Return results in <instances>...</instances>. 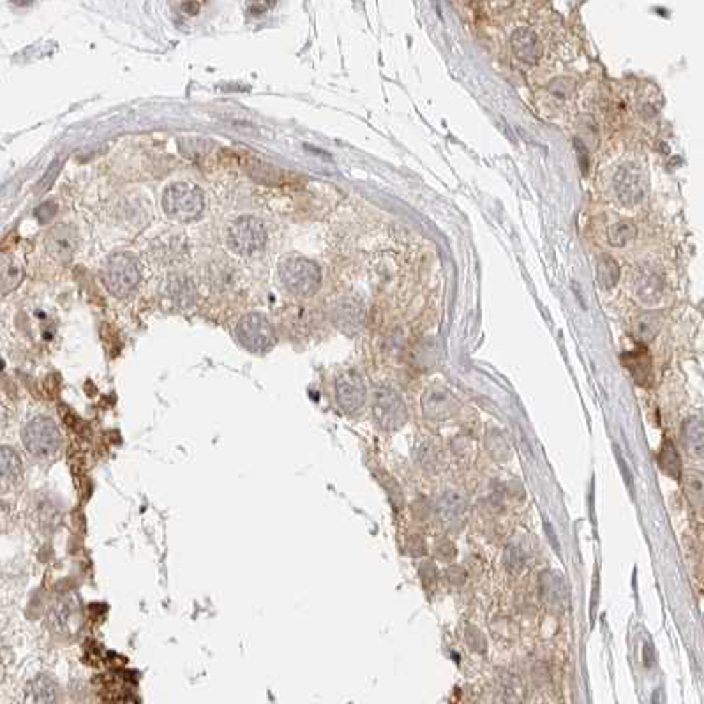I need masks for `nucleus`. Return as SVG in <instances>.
<instances>
[{
  "instance_id": "32",
  "label": "nucleus",
  "mask_w": 704,
  "mask_h": 704,
  "mask_svg": "<svg viewBox=\"0 0 704 704\" xmlns=\"http://www.w3.org/2000/svg\"><path fill=\"white\" fill-rule=\"evenodd\" d=\"M434 554L440 561H452L457 554V547L450 540H441L434 547Z\"/></svg>"
},
{
  "instance_id": "12",
  "label": "nucleus",
  "mask_w": 704,
  "mask_h": 704,
  "mask_svg": "<svg viewBox=\"0 0 704 704\" xmlns=\"http://www.w3.org/2000/svg\"><path fill=\"white\" fill-rule=\"evenodd\" d=\"M539 593L549 611L561 613L567 607V586L556 572L546 570L540 574Z\"/></svg>"
},
{
  "instance_id": "22",
  "label": "nucleus",
  "mask_w": 704,
  "mask_h": 704,
  "mask_svg": "<svg viewBox=\"0 0 704 704\" xmlns=\"http://www.w3.org/2000/svg\"><path fill=\"white\" fill-rule=\"evenodd\" d=\"M0 464H2V480L8 486H13L23 477V463L20 454L15 448L4 445L2 447V454H0Z\"/></svg>"
},
{
  "instance_id": "15",
  "label": "nucleus",
  "mask_w": 704,
  "mask_h": 704,
  "mask_svg": "<svg viewBox=\"0 0 704 704\" xmlns=\"http://www.w3.org/2000/svg\"><path fill=\"white\" fill-rule=\"evenodd\" d=\"M76 245H78V234H76L75 228L68 227V224L53 228L46 237V247H48L49 254H53L59 260L71 258Z\"/></svg>"
},
{
  "instance_id": "30",
  "label": "nucleus",
  "mask_w": 704,
  "mask_h": 704,
  "mask_svg": "<svg viewBox=\"0 0 704 704\" xmlns=\"http://www.w3.org/2000/svg\"><path fill=\"white\" fill-rule=\"evenodd\" d=\"M466 644L470 648L471 652L478 653V655H484L487 652V643L486 637L480 630L475 625H468L466 627Z\"/></svg>"
},
{
  "instance_id": "10",
  "label": "nucleus",
  "mask_w": 704,
  "mask_h": 704,
  "mask_svg": "<svg viewBox=\"0 0 704 704\" xmlns=\"http://www.w3.org/2000/svg\"><path fill=\"white\" fill-rule=\"evenodd\" d=\"M422 411L431 420H445L456 411V399L452 392L443 385H433L422 394Z\"/></svg>"
},
{
  "instance_id": "21",
  "label": "nucleus",
  "mask_w": 704,
  "mask_h": 704,
  "mask_svg": "<svg viewBox=\"0 0 704 704\" xmlns=\"http://www.w3.org/2000/svg\"><path fill=\"white\" fill-rule=\"evenodd\" d=\"M683 489H685L687 498H689L690 505L696 510L704 509V473L697 470H687L682 473Z\"/></svg>"
},
{
  "instance_id": "8",
  "label": "nucleus",
  "mask_w": 704,
  "mask_h": 704,
  "mask_svg": "<svg viewBox=\"0 0 704 704\" xmlns=\"http://www.w3.org/2000/svg\"><path fill=\"white\" fill-rule=\"evenodd\" d=\"M365 399H367V388L360 374L348 371L335 381V401L343 411L355 413L364 406Z\"/></svg>"
},
{
  "instance_id": "28",
  "label": "nucleus",
  "mask_w": 704,
  "mask_h": 704,
  "mask_svg": "<svg viewBox=\"0 0 704 704\" xmlns=\"http://www.w3.org/2000/svg\"><path fill=\"white\" fill-rule=\"evenodd\" d=\"M660 325H662V320H660L659 314L655 313H646L636 321V337L641 341V343H648L652 341L660 330Z\"/></svg>"
},
{
  "instance_id": "24",
  "label": "nucleus",
  "mask_w": 704,
  "mask_h": 704,
  "mask_svg": "<svg viewBox=\"0 0 704 704\" xmlns=\"http://www.w3.org/2000/svg\"><path fill=\"white\" fill-rule=\"evenodd\" d=\"M659 466L667 477L680 478L682 477V459L680 454L671 440H664L659 452Z\"/></svg>"
},
{
  "instance_id": "17",
  "label": "nucleus",
  "mask_w": 704,
  "mask_h": 704,
  "mask_svg": "<svg viewBox=\"0 0 704 704\" xmlns=\"http://www.w3.org/2000/svg\"><path fill=\"white\" fill-rule=\"evenodd\" d=\"M466 512V501L457 493H443L436 501V514L445 526L459 524Z\"/></svg>"
},
{
  "instance_id": "36",
  "label": "nucleus",
  "mask_w": 704,
  "mask_h": 704,
  "mask_svg": "<svg viewBox=\"0 0 704 704\" xmlns=\"http://www.w3.org/2000/svg\"><path fill=\"white\" fill-rule=\"evenodd\" d=\"M408 551H410L411 556H422V554L427 553V546L420 535H411L410 540H408Z\"/></svg>"
},
{
  "instance_id": "25",
  "label": "nucleus",
  "mask_w": 704,
  "mask_h": 704,
  "mask_svg": "<svg viewBox=\"0 0 704 704\" xmlns=\"http://www.w3.org/2000/svg\"><path fill=\"white\" fill-rule=\"evenodd\" d=\"M486 448L489 456L493 457L498 463H507V461L512 457V450H510V445L507 441V438L500 433L498 429H491L489 433L486 434Z\"/></svg>"
},
{
  "instance_id": "6",
  "label": "nucleus",
  "mask_w": 704,
  "mask_h": 704,
  "mask_svg": "<svg viewBox=\"0 0 704 704\" xmlns=\"http://www.w3.org/2000/svg\"><path fill=\"white\" fill-rule=\"evenodd\" d=\"M373 417L380 429H401L408 420V410L403 397L390 387L376 388L373 396Z\"/></svg>"
},
{
  "instance_id": "11",
  "label": "nucleus",
  "mask_w": 704,
  "mask_h": 704,
  "mask_svg": "<svg viewBox=\"0 0 704 704\" xmlns=\"http://www.w3.org/2000/svg\"><path fill=\"white\" fill-rule=\"evenodd\" d=\"M162 298H164L166 304L170 305L171 309L184 311V309L191 307L196 300L194 283L182 274L170 275V277L166 279Z\"/></svg>"
},
{
  "instance_id": "1",
  "label": "nucleus",
  "mask_w": 704,
  "mask_h": 704,
  "mask_svg": "<svg viewBox=\"0 0 704 704\" xmlns=\"http://www.w3.org/2000/svg\"><path fill=\"white\" fill-rule=\"evenodd\" d=\"M22 443L31 456L46 459L59 452L62 434L53 418L38 415L22 427Z\"/></svg>"
},
{
  "instance_id": "2",
  "label": "nucleus",
  "mask_w": 704,
  "mask_h": 704,
  "mask_svg": "<svg viewBox=\"0 0 704 704\" xmlns=\"http://www.w3.org/2000/svg\"><path fill=\"white\" fill-rule=\"evenodd\" d=\"M141 279V268L138 260L128 252H117L106 258L102 265V281L109 293L122 298L128 297Z\"/></svg>"
},
{
  "instance_id": "33",
  "label": "nucleus",
  "mask_w": 704,
  "mask_h": 704,
  "mask_svg": "<svg viewBox=\"0 0 704 704\" xmlns=\"http://www.w3.org/2000/svg\"><path fill=\"white\" fill-rule=\"evenodd\" d=\"M445 576H447L448 583L456 588L463 586V584L466 583V570H464L461 565H450L447 569V572H445Z\"/></svg>"
},
{
  "instance_id": "39",
  "label": "nucleus",
  "mask_w": 704,
  "mask_h": 704,
  "mask_svg": "<svg viewBox=\"0 0 704 704\" xmlns=\"http://www.w3.org/2000/svg\"><path fill=\"white\" fill-rule=\"evenodd\" d=\"M546 530H547V535H549V542L553 544L554 546V549L556 551H560V546H558V540H556V535H554V531H551V528H549V524L546 526Z\"/></svg>"
},
{
  "instance_id": "9",
  "label": "nucleus",
  "mask_w": 704,
  "mask_h": 704,
  "mask_svg": "<svg viewBox=\"0 0 704 704\" xmlns=\"http://www.w3.org/2000/svg\"><path fill=\"white\" fill-rule=\"evenodd\" d=\"M614 191L618 200L625 207H636L644 198V181L634 164L622 166L614 175Z\"/></svg>"
},
{
  "instance_id": "34",
  "label": "nucleus",
  "mask_w": 704,
  "mask_h": 704,
  "mask_svg": "<svg viewBox=\"0 0 704 704\" xmlns=\"http://www.w3.org/2000/svg\"><path fill=\"white\" fill-rule=\"evenodd\" d=\"M433 512L434 509L431 507L429 501L424 500V498H420V500H417L413 503V516L417 517L418 521H427L431 516H433Z\"/></svg>"
},
{
  "instance_id": "26",
  "label": "nucleus",
  "mask_w": 704,
  "mask_h": 704,
  "mask_svg": "<svg viewBox=\"0 0 704 704\" xmlns=\"http://www.w3.org/2000/svg\"><path fill=\"white\" fill-rule=\"evenodd\" d=\"M597 279H599L600 288H604V290H611V288L618 283V279H620V267H618V263L613 260V258L611 257L599 258V263H597Z\"/></svg>"
},
{
  "instance_id": "4",
  "label": "nucleus",
  "mask_w": 704,
  "mask_h": 704,
  "mask_svg": "<svg viewBox=\"0 0 704 704\" xmlns=\"http://www.w3.org/2000/svg\"><path fill=\"white\" fill-rule=\"evenodd\" d=\"M279 275H281V283L284 284V288L298 297H309V295L316 293L321 284L320 267L307 258H286L279 265Z\"/></svg>"
},
{
  "instance_id": "5",
  "label": "nucleus",
  "mask_w": 704,
  "mask_h": 704,
  "mask_svg": "<svg viewBox=\"0 0 704 704\" xmlns=\"http://www.w3.org/2000/svg\"><path fill=\"white\" fill-rule=\"evenodd\" d=\"M237 339L252 353H267L275 344V330L263 314L249 313L238 321Z\"/></svg>"
},
{
  "instance_id": "23",
  "label": "nucleus",
  "mask_w": 704,
  "mask_h": 704,
  "mask_svg": "<svg viewBox=\"0 0 704 704\" xmlns=\"http://www.w3.org/2000/svg\"><path fill=\"white\" fill-rule=\"evenodd\" d=\"M622 362L625 364L627 369L630 371L632 378L636 380V383L644 385L648 380H650V374H652V360L648 357L646 351H632V353H625L622 357Z\"/></svg>"
},
{
  "instance_id": "20",
  "label": "nucleus",
  "mask_w": 704,
  "mask_h": 704,
  "mask_svg": "<svg viewBox=\"0 0 704 704\" xmlns=\"http://www.w3.org/2000/svg\"><path fill=\"white\" fill-rule=\"evenodd\" d=\"M636 295L644 304H657L664 297V281L653 272H644L636 279Z\"/></svg>"
},
{
  "instance_id": "16",
  "label": "nucleus",
  "mask_w": 704,
  "mask_h": 704,
  "mask_svg": "<svg viewBox=\"0 0 704 704\" xmlns=\"http://www.w3.org/2000/svg\"><path fill=\"white\" fill-rule=\"evenodd\" d=\"M494 697L500 704H523L526 697V687L517 674L503 671L498 674Z\"/></svg>"
},
{
  "instance_id": "19",
  "label": "nucleus",
  "mask_w": 704,
  "mask_h": 704,
  "mask_svg": "<svg viewBox=\"0 0 704 704\" xmlns=\"http://www.w3.org/2000/svg\"><path fill=\"white\" fill-rule=\"evenodd\" d=\"M334 321L335 325L346 334H355L364 325V313L358 305L353 302H344V304L337 305L334 311Z\"/></svg>"
},
{
  "instance_id": "35",
  "label": "nucleus",
  "mask_w": 704,
  "mask_h": 704,
  "mask_svg": "<svg viewBox=\"0 0 704 704\" xmlns=\"http://www.w3.org/2000/svg\"><path fill=\"white\" fill-rule=\"evenodd\" d=\"M418 572H420V577L426 586H431V584L436 583L438 569L434 567L433 561H424V563L420 565V570H418Z\"/></svg>"
},
{
  "instance_id": "13",
  "label": "nucleus",
  "mask_w": 704,
  "mask_h": 704,
  "mask_svg": "<svg viewBox=\"0 0 704 704\" xmlns=\"http://www.w3.org/2000/svg\"><path fill=\"white\" fill-rule=\"evenodd\" d=\"M61 690L57 682L48 674H38L26 683L23 692V704H59Z\"/></svg>"
},
{
  "instance_id": "7",
  "label": "nucleus",
  "mask_w": 704,
  "mask_h": 704,
  "mask_svg": "<svg viewBox=\"0 0 704 704\" xmlns=\"http://www.w3.org/2000/svg\"><path fill=\"white\" fill-rule=\"evenodd\" d=\"M265 242H267V231H265L263 222L251 215L238 217L237 221L231 222L230 230H228V244L242 257H251L254 252L261 251Z\"/></svg>"
},
{
  "instance_id": "18",
  "label": "nucleus",
  "mask_w": 704,
  "mask_h": 704,
  "mask_svg": "<svg viewBox=\"0 0 704 704\" xmlns=\"http://www.w3.org/2000/svg\"><path fill=\"white\" fill-rule=\"evenodd\" d=\"M682 440L687 452L694 457H704V420L690 417L683 422Z\"/></svg>"
},
{
  "instance_id": "14",
  "label": "nucleus",
  "mask_w": 704,
  "mask_h": 704,
  "mask_svg": "<svg viewBox=\"0 0 704 704\" xmlns=\"http://www.w3.org/2000/svg\"><path fill=\"white\" fill-rule=\"evenodd\" d=\"M510 45H512L516 57L526 62V64H537L539 59L542 57V45H540L539 38L526 26H519L512 32Z\"/></svg>"
},
{
  "instance_id": "27",
  "label": "nucleus",
  "mask_w": 704,
  "mask_h": 704,
  "mask_svg": "<svg viewBox=\"0 0 704 704\" xmlns=\"http://www.w3.org/2000/svg\"><path fill=\"white\" fill-rule=\"evenodd\" d=\"M637 237V228L634 227V222L630 221H620L609 228L607 231V240L613 247H623L629 242H632Z\"/></svg>"
},
{
  "instance_id": "31",
  "label": "nucleus",
  "mask_w": 704,
  "mask_h": 704,
  "mask_svg": "<svg viewBox=\"0 0 704 704\" xmlns=\"http://www.w3.org/2000/svg\"><path fill=\"white\" fill-rule=\"evenodd\" d=\"M574 82L569 78H556L549 83V92L560 99H565L567 95L572 94Z\"/></svg>"
},
{
  "instance_id": "3",
  "label": "nucleus",
  "mask_w": 704,
  "mask_h": 704,
  "mask_svg": "<svg viewBox=\"0 0 704 704\" xmlns=\"http://www.w3.org/2000/svg\"><path fill=\"white\" fill-rule=\"evenodd\" d=\"M205 207V196L198 185L189 182H175L164 191L162 208L177 221H192L200 217Z\"/></svg>"
},
{
  "instance_id": "29",
  "label": "nucleus",
  "mask_w": 704,
  "mask_h": 704,
  "mask_svg": "<svg viewBox=\"0 0 704 704\" xmlns=\"http://www.w3.org/2000/svg\"><path fill=\"white\" fill-rule=\"evenodd\" d=\"M503 563L505 567L509 570H512V572H519V570H523V567L526 565V554H524L523 549H519L517 546H509L505 549Z\"/></svg>"
},
{
  "instance_id": "38",
  "label": "nucleus",
  "mask_w": 704,
  "mask_h": 704,
  "mask_svg": "<svg viewBox=\"0 0 704 704\" xmlns=\"http://www.w3.org/2000/svg\"><path fill=\"white\" fill-rule=\"evenodd\" d=\"M652 664H653L652 648H650V644H644V666L652 667Z\"/></svg>"
},
{
  "instance_id": "37",
  "label": "nucleus",
  "mask_w": 704,
  "mask_h": 704,
  "mask_svg": "<svg viewBox=\"0 0 704 704\" xmlns=\"http://www.w3.org/2000/svg\"><path fill=\"white\" fill-rule=\"evenodd\" d=\"M618 461H620V466H622V473L625 475V480H627V484H629V487L632 486V475L629 473V468H627V463L625 461H622V456H620V452H618Z\"/></svg>"
}]
</instances>
